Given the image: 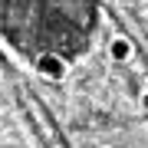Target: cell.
Masks as SVG:
<instances>
[{
    "label": "cell",
    "instance_id": "6da1fadb",
    "mask_svg": "<svg viewBox=\"0 0 148 148\" xmlns=\"http://www.w3.org/2000/svg\"><path fill=\"white\" fill-rule=\"evenodd\" d=\"M95 0H0L3 36L40 66L82 56L95 36Z\"/></svg>",
    "mask_w": 148,
    "mask_h": 148
}]
</instances>
